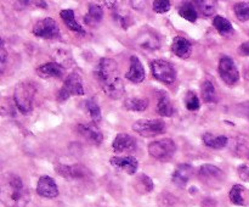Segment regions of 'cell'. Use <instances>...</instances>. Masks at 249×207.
<instances>
[{"label": "cell", "instance_id": "obj_1", "mask_svg": "<svg viewBox=\"0 0 249 207\" xmlns=\"http://www.w3.org/2000/svg\"><path fill=\"white\" fill-rule=\"evenodd\" d=\"M0 197L6 207H26L31 199V194L19 175L6 173L2 175Z\"/></svg>", "mask_w": 249, "mask_h": 207}, {"label": "cell", "instance_id": "obj_2", "mask_svg": "<svg viewBox=\"0 0 249 207\" xmlns=\"http://www.w3.org/2000/svg\"><path fill=\"white\" fill-rule=\"evenodd\" d=\"M36 94V88L31 82L17 83L14 92V100L17 109L23 114H28L33 111L34 97Z\"/></svg>", "mask_w": 249, "mask_h": 207}, {"label": "cell", "instance_id": "obj_3", "mask_svg": "<svg viewBox=\"0 0 249 207\" xmlns=\"http://www.w3.org/2000/svg\"><path fill=\"white\" fill-rule=\"evenodd\" d=\"M84 95V88H83V80L79 73L73 72L68 75L63 83L62 88L57 93L58 101H66L71 96H82Z\"/></svg>", "mask_w": 249, "mask_h": 207}, {"label": "cell", "instance_id": "obj_4", "mask_svg": "<svg viewBox=\"0 0 249 207\" xmlns=\"http://www.w3.org/2000/svg\"><path fill=\"white\" fill-rule=\"evenodd\" d=\"M148 152L156 160L168 161L177 152V145L172 139L153 141L148 145Z\"/></svg>", "mask_w": 249, "mask_h": 207}, {"label": "cell", "instance_id": "obj_5", "mask_svg": "<svg viewBox=\"0 0 249 207\" xmlns=\"http://www.w3.org/2000/svg\"><path fill=\"white\" fill-rule=\"evenodd\" d=\"M151 71L153 77L165 84H173L177 79V71L172 63L164 60H155L151 62Z\"/></svg>", "mask_w": 249, "mask_h": 207}, {"label": "cell", "instance_id": "obj_6", "mask_svg": "<svg viewBox=\"0 0 249 207\" xmlns=\"http://www.w3.org/2000/svg\"><path fill=\"white\" fill-rule=\"evenodd\" d=\"M133 131L141 136H150L162 134L165 131V123L162 119H139L133 124Z\"/></svg>", "mask_w": 249, "mask_h": 207}, {"label": "cell", "instance_id": "obj_7", "mask_svg": "<svg viewBox=\"0 0 249 207\" xmlns=\"http://www.w3.org/2000/svg\"><path fill=\"white\" fill-rule=\"evenodd\" d=\"M33 34L36 37L44 39H60L61 31L57 22L53 19L46 17L36 22L33 27Z\"/></svg>", "mask_w": 249, "mask_h": 207}, {"label": "cell", "instance_id": "obj_8", "mask_svg": "<svg viewBox=\"0 0 249 207\" xmlns=\"http://www.w3.org/2000/svg\"><path fill=\"white\" fill-rule=\"evenodd\" d=\"M219 75L221 79L229 85H233L240 79V72H238L237 66L235 65V61L229 56H224L219 61Z\"/></svg>", "mask_w": 249, "mask_h": 207}, {"label": "cell", "instance_id": "obj_9", "mask_svg": "<svg viewBox=\"0 0 249 207\" xmlns=\"http://www.w3.org/2000/svg\"><path fill=\"white\" fill-rule=\"evenodd\" d=\"M95 77L100 83L105 82L108 78L118 75V65L113 58L104 57L99 61L94 72Z\"/></svg>", "mask_w": 249, "mask_h": 207}, {"label": "cell", "instance_id": "obj_10", "mask_svg": "<svg viewBox=\"0 0 249 207\" xmlns=\"http://www.w3.org/2000/svg\"><path fill=\"white\" fill-rule=\"evenodd\" d=\"M77 132L89 143L100 145L104 140V134L101 129L95 123H80L77 126Z\"/></svg>", "mask_w": 249, "mask_h": 207}, {"label": "cell", "instance_id": "obj_11", "mask_svg": "<svg viewBox=\"0 0 249 207\" xmlns=\"http://www.w3.org/2000/svg\"><path fill=\"white\" fill-rule=\"evenodd\" d=\"M101 88L107 96L114 100L121 99L124 95V93H125V88H124L123 82H122V79L118 75H114V77L108 78L105 82H102Z\"/></svg>", "mask_w": 249, "mask_h": 207}, {"label": "cell", "instance_id": "obj_12", "mask_svg": "<svg viewBox=\"0 0 249 207\" xmlns=\"http://www.w3.org/2000/svg\"><path fill=\"white\" fill-rule=\"evenodd\" d=\"M199 179L208 185H214L220 183L224 178V172L219 167L213 165L201 166L198 170Z\"/></svg>", "mask_w": 249, "mask_h": 207}, {"label": "cell", "instance_id": "obj_13", "mask_svg": "<svg viewBox=\"0 0 249 207\" xmlns=\"http://www.w3.org/2000/svg\"><path fill=\"white\" fill-rule=\"evenodd\" d=\"M56 173L66 179H82L89 174V169H87L82 165H58L56 166Z\"/></svg>", "mask_w": 249, "mask_h": 207}, {"label": "cell", "instance_id": "obj_14", "mask_svg": "<svg viewBox=\"0 0 249 207\" xmlns=\"http://www.w3.org/2000/svg\"><path fill=\"white\" fill-rule=\"evenodd\" d=\"M36 192L46 199H53L58 195L57 184L53 178L49 177V175H43L39 178L38 184H36Z\"/></svg>", "mask_w": 249, "mask_h": 207}, {"label": "cell", "instance_id": "obj_15", "mask_svg": "<svg viewBox=\"0 0 249 207\" xmlns=\"http://www.w3.org/2000/svg\"><path fill=\"white\" fill-rule=\"evenodd\" d=\"M136 43L139 44L140 48L148 51H155L157 50V49H160V38H158L157 34L153 31H151V29H145V31L141 32L138 36V38H136Z\"/></svg>", "mask_w": 249, "mask_h": 207}, {"label": "cell", "instance_id": "obj_16", "mask_svg": "<svg viewBox=\"0 0 249 207\" xmlns=\"http://www.w3.org/2000/svg\"><path fill=\"white\" fill-rule=\"evenodd\" d=\"M111 165L117 169L128 174H134L138 170L139 162L131 156H114L111 158Z\"/></svg>", "mask_w": 249, "mask_h": 207}, {"label": "cell", "instance_id": "obj_17", "mask_svg": "<svg viewBox=\"0 0 249 207\" xmlns=\"http://www.w3.org/2000/svg\"><path fill=\"white\" fill-rule=\"evenodd\" d=\"M136 143L135 139L131 135L126 133H121L114 138L113 143H112V148H113L114 152H124V151H134L136 150Z\"/></svg>", "mask_w": 249, "mask_h": 207}, {"label": "cell", "instance_id": "obj_18", "mask_svg": "<svg viewBox=\"0 0 249 207\" xmlns=\"http://www.w3.org/2000/svg\"><path fill=\"white\" fill-rule=\"evenodd\" d=\"M36 73L39 77L44 79H51V78H62L65 75V68L56 62H46L39 66Z\"/></svg>", "mask_w": 249, "mask_h": 207}, {"label": "cell", "instance_id": "obj_19", "mask_svg": "<svg viewBox=\"0 0 249 207\" xmlns=\"http://www.w3.org/2000/svg\"><path fill=\"white\" fill-rule=\"evenodd\" d=\"M192 174H194V168L190 165L184 163V165H179L175 168L172 175V180L179 188H184L189 183V180L191 179Z\"/></svg>", "mask_w": 249, "mask_h": 207}, {"label": "cell", "instance_id": "obj_20", "mask_svg": "<svg viewBox=\"0 0 249 207\" xmlns=\"http://www.w3.org/2000/svg\"><path fill=\"white\" fill-rule=\"evenodd\" d=\"M125 77L126 79H129L133 83H136V84L145 79V70H143L142 63L139 60L138 56L133 55L130 57V68L126 72Z\"/></svg>", "mask_w": 249, "mask_h": 207}, {"label": "cell", "instance_id": "obj_21", "mask_svg": "<svg viewBox=\"0 0 249 207\" xmlns=\"http://www.w3.org/2000/svg\"><path fill=\"white\" fill-rule=\"evenodd\" d=\"M172 50L178 57L180 58H189L190 55L192 53V45L186 38H182V37H177V38L173 39L172 43Z\"/></svg>", "mask_w": 249, "mask_h": 207}, {"label": "cell", "instance_id": "obj_22", "mask_svg": "<svg viewBox=\"0 0 249 207\" xmlns=\"http://www.w3.org/2000/svg\"><path fill=\"white\" fill-rule=\"evenodd\" d=\"M60 16L62 19V21L65 22L66 26L71 29V31L75 32L78 34H82V36H85V31L77 21H75V16H74V11L70 9L62 10L60 12Z\"/></svg>", "mask_w": 249, "mask_h": 207}, {"label": "cell", "instance_id": "obj_23", "mask_svg": "<svg viewBox=\"0 0 249 207\" xmlns=\"http://www.w3.org/2000/svg\"><path fill=\"white\" fill-rule=\"evenodd\" d=\"M230 200L232 204L237 206H246L247 205V189L243 185L236 184L230 190Z\"/></svg>", "mask_w": 249, "mask_h": 207}, {"label": "cell", "instance_id": "obj_24", "mask_svg": "<svg viewBox=\"0 0 249 207\" xmlns=\"http://www.w3.org/2000/svg\"><path fill=\"white\" fill-rule=\"evenodd\" d=\"M104 17V10L100 5L96 4H90L89 5V11L85 15L84 22L85 24H89V26H95V24L100 23Z\"/></svg>", "mask_w": 249, "mask_h": 207}, {"label": "cell", "instance_id": "obj_25", "mask_svg": "<svg viewBox=\"0 0 249 207\" xmlns=\"http://www.w3.org/2000/svg\"><path fill=\"white\" fill-rule=\"evenodd\" d=\"M203 143L211 149H224L229 143L228 136L213 135L212 133H206L203 135Z\"/></svg>", "mask_w": 249, "mask_h": 207}, {"label": "cell", "instance_id": "obj_26", "mask_svg": "<svg viewBox=\"0 0 249 207\" xmlns=\"http://www.w3.org/2000/svg\"><path fill=\"white\" fill-rule=\"evenodd\" d=\"M213 26L216 31L219 32L220 36H229V34H232L233 32V27L231 24V22L229 21L228 19L223 16H215L213 19Z\"/></svg>", "mask_w": 249, "mask_h": 207}, {"label": "cell", "instance_id": "obj_27", "mask_svg": "<svg viewBox=\"0 0 249 207\" xmlns=\"http://www.w3.org/2000/svg\"><path fill=\"white\" fill-rule=\"evenodd\" d=\"M157 111L160 116L164 117H172L174 113V107H173L172 101L168 97V95L160 94L158 97V104H157Z\"/></svg>", "mask_w": 249, "mask_h": 207}, {"label": "cell", "instance_id": "obj_28", "mask_svg": "<svg viewBox=\"0 0 249 207\" xmlns=\"http://www.w3.org/2000/svg\"><path fill=\"white\" fill-rule=\"evenodd\" d=\"M124 107L129 111H145L148 107V100L143 97H130L124 101Z\"/></svg>", "mask_w": 249, "mask_h": 207}, {"label": "cell", "instance_id": "obj_29", "mask_svg": "<svg viewBox=\"0 0 249 207\" xmlns=\"http://www.w3.org/2000/svg\"><path fill=\"white\" fill-rule=\"evenodd\" d=\"M201 90H202V97H203V100L207 102V104H213V102H216L218 97H216V90L215 88H214L213 83L209 82V80H204V82L202 83Z\"/></svg>", "mask_w": 249, "mask_h": 207}, {"label": "cell", "instance_id": "obj_30", "mask_svg": "<svg viewBox=\"0 0 249 207\" xmlns=\"http://www.w3.org/2000/svg\"><path fill=\"white\" fill-rule=\"evenodd\" d=\"M179 15L182 19H187V21L190 22H196L197 17H198L195 4H192V2H184V4L180 6Z\"/></svg>", "mask_w": 249, "mask_h": 207}, {"label": "cell", "instance_id": "obj_31", "mask_svg": "<svg viewBox=\"0 0 249 207\" xmlns=\"http://www.w3.org/2000/svg\"><path fill=\"white\" fill-rule=\"evenodd\" d=\"M53 58H55V62L58 63L60 66H62L63 68L71 67L73 65V57L72 54L67 50H63V49H58L53 53Z\"/></svg>", "mask_w": 249, "mask_h": 207}, {"label": "cell", "instance_id": "obj_32", "mask_svg": "<svg viewBox=\"0 0 249 207\" xmlns=\"http://www.w3.org/2000/svg\"><path fill=\"white\" fill-rule=\"evenodd\" d=\"M135 188L141 194H147L153 190V182L148 175L140 174L135 180Z\"/></svg>", "mask_w": 249, "mask_h": 207}, {"label": "cell", "instance_id": "obj_33", "mask_svg": "<svg viewBox=\"0 0 249 207\" xmlns=\"http://www.w3.org/2000/svg\"><path fill=\"white\" fill-rule=\"evenodd\" d=\"M195 5L198 7L199 12L206 17L213 16L216 10V1H213V0H199L195 2Z\"/></svg>", "mask_w": 249, "mask_h": 207}, {"label": "cell", "instance_id": "obj_34", "mask_svg": "<svg viewBox=\"0 0 249 207\" xmlns=\"http://www.w3.org/2000/svg\"><path fill=\"white\" fill-rule=\"evenodd\" d=\"M113 19L123 29H128L131 26V23H133L130 15L124 11H121V10L116 9V12L113 14Z\"/></svg>", "mask_w": 249, "mask_h": 207}, {"label": "cell", "instance_id": "obj_35", "mask_svg": "<svg viewBox=\"0 0 249 207\" xmlns=\"http://www.w3.org/2000/svg\"><path fill=\"white\" fill-rule=\"evenodd\" d=\"M85 106H87L88 111H89L91 121L94 122V123H99L102 118V114L101 109H100V106L97 105V102H95L94 100H88V101L85 102Z\"/></svg>", "mask_w": 249, "mask_h": 207}, {"label": "cell", "instance_id": "obj_36", "mask_svg": "<svg viewBox=\"0 0 249 207\" xmlns=\"http://www.w3.org/2000/svg\"><path fill=\"white\" fill-rule=\"evenodd\" d=\"M233 11H235L236 17L240 19L241 22H246L249 19V2L242 1L237 2L233 6Z\"/></svg>", "mask_w": 249, "mask_h": 207}, {"label": "cell", "instance_id": "obj_37", "mask_svg": "<svg viewBox=\"0 0 249 207\" xmlns=\"http://www.w3.org/2000/svg\"><path fill=\"white\" fill-rule=\"evenodd\" d=\"M185 106L189 111H197L201 107L198 96L194 92H189L185 96Z\"/></svg>", "mask_w": 249, "mask_h": 207}, {"label": "cell", "instance_id": "obj_38", "mask_svg": "<svg viewBox=\"0 0 249 207\" xmlns=\"http://www.w3.org/2000/svg\"><path fill=\"white\" fill-rule=\"evenodd\" d=\"M175 202H177V199L170 192L164 191L158 197V205H160V207H172Z\"/></svg>", "mask_w": 249, "mask_h": 207}, {"label": "cell", "instance_id": "obj_39", "mask_svg": "<svg viewBox=\"0 0 249 207\" xmlns=\"http://www.w3.org/2000/svg\"><path fill=\"white\" fill-rule=\"evenodd\" d=\"M153 10L158 14H165L170 10V2L168 0H156L153 1Z\"/></svg>", "mask_w": 249, "mask_h": 207}, {"label": "cell", "instance_id": "obj_40", "mask_svg": "<svg viewBox=\"0 0 249 207\" xmlns=\"http://www.w3.org/2000/svg\"><path fill=\"white\" fill-rule=\"evenodd\" d=\"M238 175L243 182H248L249 180V166L247 165H241L237 169Z\"/></svg>", "mask_w": 249, "mask_h": 207}, {"label": "cell", "instance_id": "obj_41", "mask_svg": "<svg viewBox=\"0 0 249 207\" xmlns=\"http://www.w3.org/2000/svg\"><path fill=\"white\" fill-rule=\"evenodd\" d=\"M6 57H7V53L5 50V46L4 43H1V50H0V58H1V73L4 72L5 70V66H6Z\"/></svg>", "mask_w": 249, "mask_h": 207}, {"label": "cell", "instance_id": "obj_42", "mask_svg": "<svg viewBox=\"0 0 249 207\" xmlns=\"http://www.w3.org/2000/svg\"><path fill=\"white\" fill-rule=\"evenodd\" d=\"M238 53L242 56H249V41L241 44L240 48H238Z\"/></svg>", "mask_w": 249, "mask_h": 207}, {"label": "cell", "instance_id": "obj_43", "mask_svg": "<svg viewBox=\"0 0 249 207\" xmlns=\"http://www.w3.org/2000/svg\"><path fill=\"white\" fill-rule=\"evenodd\" d=\"M241 110H242L243 114L249 119V101L248 102H242L241 104Z\"/></svg>", "mask_w": 249, "mask_h": 207}, {"label": "cell", "instance_id": "obj_44", "mask_svg": "<svg viewBox=\"0 0 249 207\" xmlns=\"http://www.w3.org/2000/svg\"><path fill=\"white\" fill-rule=\"evenodd\" d=\"M245 78L247 80H249V67L247 68V70H246V72H245Z\"/></svg>", "mask_w": 249, "mask_h": 207}]
</instances>
